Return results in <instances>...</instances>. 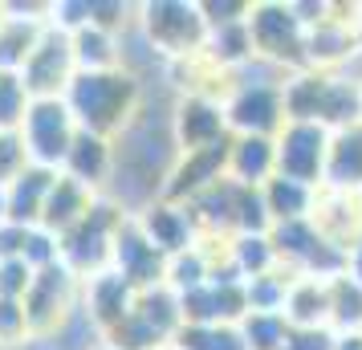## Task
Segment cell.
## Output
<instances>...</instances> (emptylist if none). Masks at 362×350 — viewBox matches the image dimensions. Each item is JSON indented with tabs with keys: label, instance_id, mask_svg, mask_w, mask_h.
I'll use <instances>...</instances> for the list:
<instances>
[{
	"label": "cell",
	"instance_id": "e0dca14e",
	"mask_svg": "<svg viewBox=\"0 0 362 350\" xmlns=\"http://www.w3.org/2000/svg\"><path fill=\"white\" fill-rule=\"evenodd\" d=\"M134 298H139V289L122 281L115 269H106L98 277L82 281V305H86V314H90V322H94L102 334L115 330L118 322L131 314Z\"/></svg>",
	"mask_w": 362,
	"mask_h": 350
},
{
	"label": "cell",
	"instance_id": "cb8c5ba5",
	"mask_svg": "<svg viewBox=\"0 0 362 350\" xmlns=\"http://www.w3.org/2000/svg\"><path fill=\"white\" fill-rule=\"evenodd\" d=\"M264 212L273 224H293V220H310L313 200H317V187H305L297 180H285V175H273L269 184L261 187Z\"/></svg>",
	"mask_w": 362,
	"mask_h": 350
},
{
	"label": "cell",
	"instance_id": "6da1fadb",
	"mask_svg": "<svg viewBox=\"0 0 362 350\" xmlns=\"http://www.w3.org/2000/svg\"><path fill=\"white\" fill-rule=\"evenodd\" d=\"M139 102H143L139 78L127 74L122 66L102 69V74H74V82L66 90V106L78 122V131L102 134L110 143L134 122Z\"/></svg>",
	"mask_w": 362,
	"mask_h": 350
},
{
	"label": "cell",
	"instance_id": "8d00e7d4",
	"mask_svg": "<svg viewBox=\"0 0 362 350\" xmlns=\"http://www.w3.org/2000/svg\"><path fill=\"white\" fill-rule=\"evenodd\" d=\"M334 330H293L289 326V338H285V350H334Z\"/></svg>",
	"mask_w": 362,
	"mask_h": 350
},
{
	"label": "cell",
	"instance_id": "603a6c76",
	"mask_svg": "<svg viewBox=\"0 0 362 350\" xmlns=\"http://www.w3.org/2000/svg\"><path fill=\"white\" fill-rule=\"evenodd\" d=\"M281 314L293 330H329V281L293 277Z\"/></svg>",
	"mask_w": 362,
	"mask_h": 350
},
{
	"label": "cell",
	"instance_id": "7bdbcfd3",
	"mask_svg": "<svg viewBox=\"0 0 362 350\" xmlns=\"http://www.w3.org/2000/svg\"><path fill=\"white\" fill-rule=\"evenodd\" d=\"M358 196H362V192H358Z\"/></svg>",
	"mask_w": 362,
	"mask_h": 350
},
{
	"label": "cell",
	"instance_id": "3957f363",
	"mask_svg": "<svg viewBox=\"0 0 362 350\" xmlns=\"http://www.w3.org/2000/svg\"><path fill=\"white\" fill-rule=\"evenodd\" d=\"M285 82L289 78H257L252 66L236 69L224 94V115L232 134H261L277 139L285 131Z\"/></svg>",
	"mask_w": 362,
	"mask_h": 350
},
{
	"label": "cell",
	"instance_id": "30bf717a",
	"mask_svg": "<svg viewBox=\"0 0 362 350\" xmlns=\"http://www.w3.org/2000/svg\"><path fill=\"white\" fill-rule=\"evenodd\" d=\"M74 74H78V66H74V41H69L66 29L49 25L17 78L29 98H66Z\"/></svg>",
	"mask_w": 362,
	"mask_h": 350
},
{
	"label": "cell",
	"instance_id": "83f0119b",
	"mask_svg": "<svg viewBox=\"0 0 362 350\" xmlns=\"http://www.w3.org/2000/svg\"><path fill=\"white\" fill-rule=\"evenodd\" d=\"M208 281H212V252L204 249L199 240H196V249H187L167 261V289H175L180 298L196 293L199 285H208Z\"/></svg>",
	"mask_w": 362,
	"mask_h": 350
},
{
	"label": "cell",
	"instance_id": "d4e9b609",
	"mask_svg": "<svg viewBox=\"0 0 362 350\" xmlns=\"http://www.w3.org/2000/svg\"><path fill=\"white\" fill-rule=\"evenodd\" d=\"M69 41H74V66H78V74H102V69L122 66V41H118V33H106L98 25H86L78 33H69Z\"/></svg>",
	"mask_w": 362,
	"mask_h": 350
},
{
	"label": "cell",
	"instance_id": "ee69618b",
	"mask_svg": "<svg viewBox=\"0 0 362 350\" xmlns=\"http://www.w3.org/2000/svg\"><path fill=\"white\" fill-rule=\"evenodd\" d=\"M358 86H362V82H358Z\"/></svg>",
	"mask_w": 362,
	"mask_h": 350
},
{
	"label": "cell",
	"instance_id": "60d3db41",
	"mask_svg": "<svg viewBox=\"0 0 362 350\" xmlns=\"http://www.w3.org/2000/svg\"><path fill=\"white\" fill-rule=\"evenodd\" d=\"M163 350H180V346H175V342H167V346H163Z\"/></svg>",
	"mask_w": 362,
	"mask_h": 350
},
{
	"label": "cell",
	"instance_id": "f1b7e54d",
	"mask_svg": "<svg viewBox=\"0 0 362 350\" xmlns=\"http://www.w3.org/2000/svg\"><path fill=\"white\" fill-rule=\"evenodd\" d=\"M293 277L289 273H264V277H252L245 281V301H248V314H281L285 310V293H289Z\"/></svg>",
	"mask_w": 362,
	"mask_h": 350
},
{
	"label": "cell",
	"instance_id": "ab89813d",
	"mask_svg": "<svg viewBox=\"0 0 362 350\" xmlns=\"http://www.w3.org/2000/svg\"><path fill=\"white\" fill-rule=\"evenodd\" d=\"M4 220L8 216H4V187H0V224H4Z\"/></svg>",
	"mask_w": 362,
	"mask_h": 350
},
{
	"label": "cell",
	"instance_id": "b9f144b4",
	"mask_svg": "<svg viewBox=\"0 0 362 350\" xmlns=\"http://www.w3.org/2000/svg\"><path fill=\"white\" fill-rule=\"evenodd\" d=\"M0 13H4V4H0Z\"/></svg>",
	"mask_w": 362,
	"mask_h": 350
},
{
	"label": "cell",
	"instance_id": "52a82bcc",
	"mask_svg": "<svg viewBox=\"0 0 362 350\" xmlns=\"http://www.w3.org/2000/svg\"><path fill=\"white\" fill-rule=\"evenodd\" d=\"M183 330V305L180 293L155 285L143 289L134 298L131 314L118 322L115 330H106V346L110 350H163L167 342H175V334Z\"/></svg>",
	"mask_w": 362,
	"mask_h": 350
},
{
	"label": "cell",
	"instance_id": "9a60e30c",
	"mask_svg": "<svg viewBox=\"0 0 362 350\" xmlns=\"http://www.w3.org/2000/svg\"><path fill=\"white\" fill-rule=\"evenodd\" d=\"M228 147H232V139L228 143H220V147L180 155L175 167H171V175H167V184H163V200L192 204L196 196H204L212 184H220V180L228 175Z\"/></svg>",
	"mask_w": 362,
	"mask_h": 350
},
{
	"label": "cell",
	"instance_id": "4fadbf2b",
	"mask_svg": "<svg viewBox=\"0 0 362 350\" xmlns=\"http://www.w3.org/2000/svg\"><path fill=\"white\" fill-rule=\"evenodd\" d=\"M110 269H115L127 285H134L139 293H143V289H155V285H167V257L143 236V228L134 224V216L118 228Z\"/></svg>",
	"mask_w": 362,
	"mask_h": 350
},
{
	"label": "cell",
	"instance_id": "7402d4cb",
	"mask_svg": "<svg viewBox=\"0 0 362 350\" xmlns=\"http://www.w3.org/2000/svg\"><path fill=\"white\" fill-rule=\"evenodd\" d=\"M322 187H329V192H354V196L362 192V122L329 134V159H326Z\"/></svg>",
	"mask_w": 362,
	"mask_h": 350
},
{
	"label": "cell",
	"instance_id": "8fae6325",
	"mask_svg": "<svg viewBox=\"0 0 362 350\" xmlns=\"http://www.w3.org/2000/svg\"><path fill=\"white\" fill-rule=\"evenodd\" d=\"M329 134L317 122H285L277 134V175L297 180L305 187H322L326 180V159H329Z\"/></svg>",
	"mask_w": 362,
	"mask_h": 350
},
{
	"label": "cell",
	"instance_id": "44dd1931",
	"mask_svg": "<svg viewBox=\"0 0 362 350\" xmlns=\"http://www.w3.org/2000/svg\"><path fill=\"white\" fill-rule=\"evenodd\" d=\"M277 175V139L261 134H232L228 147V180L245 187H264Z\"/></svg>",
	"mask_w": 362,
	"mask_h": 350
},
{
	"label": "cell",
	"instance_id": "4316f807",
	"mask_svg": "<svg viewBox=\"0 0 362 350\" xmlns=\"http://www.w3.org/2000/svg\"><path fill=\"white\" fill-rule=\"evenodd\" d=\"M329 330L334 334L362 330V281L350 277V273L329 281Z\"/></svg>",
	"mask_w": 362,
	"mask_h": 350
},
{
	"label": "cell",
	"instance_id": "7c38bea8",
	"mask_svg": "<svg viewBox=\"0 0 362 350\" xmlns=\"http://www.w3.org/2000/svg\"><path fill=\"white\" fill-rule=\"evenodd\" d=\"M171 134H175V151L192 155V151H208L228 143V115H224V98L212 94H183L171 110Z\"/></svg>",
	"mask_w": 362,
	"mask_h": 350
},
{
	"label": "cell",
	"instance_id": "836d02e7",
	"mask_svg": "<svg viewBox=\"0 0 362 350\" xmlns=\"http://www.w3.org/2000/svg\"><path fill=\"white\" fill-rule=\"evenodd\" d=\"M25 167H29V155H25L21 134L17 131H4V134H0V187H8Z\"/></svg>",
	"mask_w": 362,
	"mask_h": 350
},
{
	"label": "cell",
	"instance_id": "ba28073f",
	"mask_svg": "<svg viewBox=\"0 0 362 350\" xmlns=\"http://www.w3.org/2000/svg\"><path fill=\"white\" fill-rule=\"evenodd\" d=\"M21 143H25V155L33 167H49V171H62L69 147L78 139V122L69 115L66 98H33L29 110H25V122L17 127Z\"/></svg>",
	"mask_w": 362,
	"mask_h": 350
},
{
	"label": "cell",
	"instance_id": "ac0fdd59",
	"mask_svg": "<svg viewBox=\"0 0 362 350\" xmlns=\"http://www.w3.org/2000/svg\"><path fill=\"white\" fill-rule=\"evenodd\" d=\"M62 175L78 180L82 187L98 192L115 180V143L102 139V134H90V131H78L74 147H69L66 163H62Z\"/></svg>",
	"mask_w": 362,
	"mask_h": 350
},
{
	"label": "cell",
	"instance_id": "2e32d148",
	"mask_svg": "<svg viewBox=\"0 0 362 350\" xmlns=\"http://www.w3.org/2000/svg\"><path fill=\"white\" fill-rule=\"evenodd\" d=\"M313 228L326 236L334 249L350 252V245L362 236V196L354 192H329L317 187V200H313Z\"/></svg>",
	"mask_w": 362,
	"mask_h": 350
},
{
	"label": "cell",
	"instance_id": "d6986e66",
	"mask_svg": "<svg viewBox=\"0 0 362 350\" xmlns=\"http://www.w3.org/2000/svg\"><path fill=\"white\" fill-rule=\"evenodd\" d=\"M94 204H98V192H90V187H82L78 180H69V175L57 171L49 196H45V208H41V224H37V228H45V233H53L62 240L74 224H82L86 212H90Z\"/></svg>",
	"mask_w": 362,
	"mask_h": 350
},
{
	"label": "cell",
	"instance_id": "d6a6232c",
	"mask_svg": "<svg viewBox=\"0 0 362 350\" xmlns=\"http://www.w3.org/2000/svg\"><path fill=\"white\" fill-rule=\"evenodd\" d=\"M29 334V314H25V301L21 298H4L0 293V346H17Z\"/></svg>",
	"mask_w": 362,
	"mask_h": 350
},
{
	"label": "cell",
	"instance_id": "7a4b0ae2",
	"mask_svg": "<svg viewBox=\"0 0 362 350\" xmlns=\"http://www.w3.org/2000/svg\"><path fill=\"white\" fill-rule=\"evenodd\" d=\"M285 118L317 122L326 131L354 127L362 122V86L329 69H301L285 82Z\"/></svg>",
	"mask_w": 362,
	"mask_h": 350
},
{
	"label": "cell",
	"instance_id": "1f68e13d",
	"mask_svg": "<svg viewBox=\"0 0 362 350\" xmlns=\"http://www.w3.org/2000/svg\"><path fill=\"white\" fill-rule=\"evenodd\" d=\"M29 94L21 86L17 74H0V134L4 131H17L25 122V110H29Z\"/></svg>",
	"mask_w": 362,
	"mask_h": 350
},
{
	"label": "cell",
	"instance_id": "ffe728a7",
	"mask_svg": "<svg viewBox=\"0 0 362 350\" xmlns=\"http://www.w3.org/2000/svg\"><path fill=\"white\" fill-rule=\"evenodd\" d=\"M53 180H57V171H49V167H33V163L25 167L17 180L4 187V216H8V224H17V228H37Z\"/></svg>",
	"mask_w": 362,
	"mask_h": 350
},
{
	"label": "cell",
	"instance_id": "5bb4252c",
	"mask_svg": "<svg viewBox=\"0 0 362 350\" xmlns=\"http://www.w3.org/2000/svg\"><path fill=\"white\" fill-rule=\"evenodd\" d=\"M134 224L143 228V236L163 252L167 261L187 249H196V240H199V228L192 220V212H187V204H171L163 196L151 200L143 212H134Z\"/></svg>",
	"mask_w": 362,
	"mask_h": 350
},
{
	"label": "cell",
	"instance_id": "74e56055",
	"mask_svg": "<svg viewBox=\"0 0 362 350\" xmlns=\"http://www.w3.org/2000/svg\"><path fill=\"white\" fill-rule=\"evenodd\" d=\"M346 273L362 281V236L354 240V245H350V252H346Z\"/></svg>",
	"mask_w": 362,
	"mask_h": 350
},
{
	"label": "cell",
	"instance_id": "9c48e42d",
	"mask_svg": "<svg viewBox=\"0 0 362 350\" xmlns=\"http://www.w3.org/2000/svg\"><path fill=\"white\" fill-rule=\"evenodd\" d=\"M82 301V281L69 273L62 261L49 269H41L25 293V314H29V334L33 338H45L57 326H66V317L78 310Z\"/></svg>",
	"mask_w": 362,
	"mask_h": 350
},
{
	"label": "cell",
	"instance_id": "8992f818",
	"mask_svg": "<svg viewBox=\"0 0 362 350\" xmlns=\"http://www.w3.org/2000/svg\"><path fill=\"white\" fill-rule=\"evenodd\" d=\"M134 25L143 41L167 62L199 57L208 45V21L199 13V4H187V0H151L139 8Z\"/></svg>",
	"mask_w": 362,
	"mask_h": 350
},
{
	"label": "cell",
	"instance_id": "f35d334b",
	"mask_svg": "<svg viewBox=\"0 0 362 350\" xmlns=\"http://www.w3.org/2000/svg\"><path fill=\"white\" fill-rule=\"evenodd\" d=\"M334 350H362V330L358 334H338V338H334Z\"/></svg>",
	"mask_w": 362,
	"mask_h": 350
},
{
	"label": "cell",
	"instance_id": "277c9868",
	"mask_svg": "<svg viewBox=\"0 0 362 350\" xmlns=\"http://www.w3.org/2000/svg\"><path fill=\"white\" fill-rule=\"evenodd\" d=\"M248 37H252V53L257 62L281 69V74H301L310 69V29L301 25V17L293 13V4H281V0H264L252 4L248 13Z\"/></svg>",
	"mask_w": 362,
	"mask_h": 350
},
{
	"label": "cell",
	"instance_id": "e575fe53",
	"mask_svg": "<svg viewBox=\"0 0 362 350\" xmlns=\"http://www.w3.org/2000/svg\"><path fill=\"white\" fill-rule=\"evenodd\" d=\"M33 277H37V273L25 265L21 257H8V261H0V293H4V298H21V301H25V293H29Z\"/></svg>",
	"mask_w": 362,
	"mask_h": 350
},
{
	"label": "cell",
	"instance_id": "4dcf8cb0",
	"mask_svg": "<svg viewBox=\"0 0 362 350\" xmlns=\"http://www.w3.org/2000/svg\"><path fill=\"white\" fill-rule=\"evenodd\" d=\"M240 338L248 350H285L289 322L285 314H245L240 317Z\"/></svg>",
	"mask_w": 362,
	"mask_h": 350
},
{
	"label": "cell",
	"instance_id": "5b68a950",
	"mask_svg": "<svg viewBox=\"0 0 362 350\" xmlns=\"http://www.w3.org/2000/svg\"><path fill=\"white\" fill-rule=\"evenodd\" d=\"M131 220V212L122 204L98 196V204L86 212L82 224H74L57 245H62V265L78 277V281H90L110 269V257H115V236L118 228Z\"/></svg>",
	"mask_w": 362,
	"mask_h": 350
},
{
	"label": "cell",
	"instance_id": "f546056e",
	"mask_svg": "<svg viewBox=\"0 0 362 350\" xmlns=\"http://www.w3.org/2000/svg\"><path fill=\"white\" fill-rule=\"evenodd\" d=\"M180 350H248L240 338V326H192L183 322V330L175 334Z\"/></svg>",
	"mask_w": 362,
	"mask_h": 350
},
{
	"label": "cell",
	"instance_id": "d590c367",
	"mask_svg": "<svg viewBox=\"0 0 362 350\" xmlns=\"http://www.w3.org/2000/svg\"><path fill=\"white\" fill-rule=\"evenodd\" d=\"M199 13H204V21H208V29H220V25H236V21H248L252 4H245V0H224V4L208 0V4H199Z\"/></svg>",
	"mask_w": 362,
	"mask_h": 350
},
{
	"label": "cell",
	"instance_id": "484cf974",
	"mask_svg": "<svg viewBox=\"0 0 362 350\" xmlns=\"http://www.w3.org/2000/svg\"><path fill=\"white\" fill-rule=\"evenodd\" d=\"M228 261L240 273V281L264 277V273H277V249L269 233H240L228 240Z\"/></svg>",
	"mask_w": 362,
	"mask_h": 350
}]
</instances>
